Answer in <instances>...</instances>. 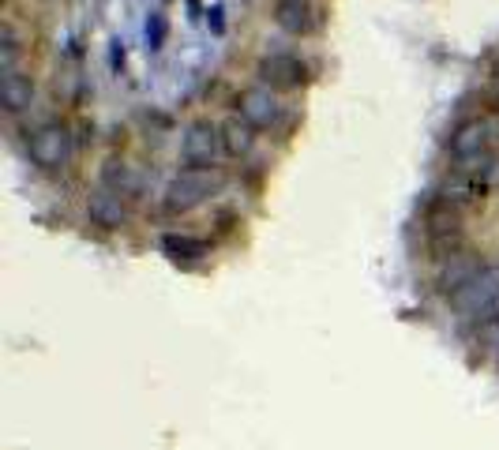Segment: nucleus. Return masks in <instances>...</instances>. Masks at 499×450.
Instances as JSON below:
<instances>
[{"label": "nucleus", "instance_id": "1", "mask_svg": "<svg viewBox=\"0 0 499 450\" xmlns=\"http://www.w3.org/2000/svg\"><path fill=\"white\" fill-rule=\"evenodd\" d=\"M71 155H76V136H71V128L61 120L42 124L27 139V158L42 173H64L71 165Z\"/></svg>", "mask_w": 499, "mask_h": 450}, {"label": "nucleus", "instance_id": "6", "mask_svg": "<svg viewBox=\"0 0 499 450\" xmlns=\"http://www.w3.org/2000/svg\"><path fill=\"white\" fill-rule=\"evenodd\" d=\"M492 139H495V124L488 117H469L451 132V143L447 146H451V158L462 165V162L481 158L485 150H492Z\"/></svg>", "mask_w": 499, "mask_h": 450}, {"label": "nucleus", "instance_id": "17", "mask_svg": "<svg viewBox=\"0 0 499 450\" xmlns=\"http://www.w3.org/2000/svg\"><path fill=\"white\" fill-rule=\"evenodd\" d=\"M165 34H169V23L162 12H151V19H146V45L151 49H162L165 45Z\"/></svg>", "mask_w": 499, "mask_h": 450}, {"label": "nucleus", "instance_id": "16", "mask_svg": "<svg viewBox=\"0 0 499 450\" xmlns=\"http://www.w3.org/2000/svg\"><path fill=\"white\" fill-rule=\"evenodd\" d=\"M19 57H23V42L12 23H5V27H0V75H5V80L19 71Z\"/></svg>", "mask_w": 499, "mask_h": 450}, {"label": "nucleus", "instance_id": "20", "mask_svg": "<svg viewBox=\"0 0 499 450\" xmlns=\"http://www.w3.org/2000/svg\"><path fill=\"white\" fill-rule=\"evenodd\" d=\"M495 364H499V353H495Z\"/></svg>", "mask_w": 499, "mask_h": 450}, {"label": "nucleus", "instance_id": "15", "mask_svg": "<svg viewBox=\"0 0 499 450\" xmlns=\"http://www.w3.org/2000/svg\"><path fill=\"white\" fill-rule=\"evenodd\" d=\"M221 139H226V155L244 158V155H252V146H256V128H248L240 117H233L221 124Z\"/></svg>", "mask_w": 499, "mask_h": 450}, {"label": "nucleus", "instance_id": "14", "mask_svg": "<svg viewBox=\"0 0 499 450\" xmlns=\"http://www.w3.org/2000/svg\"><path fill=\"white\" fill-rule=\"evenodd\" d=\"M162 252L173 259H203L211 256V244L203 237H188V233H165L162 237Z\"/></svg>", "mask_w": 499, "mask_h": 450}, {"label": "nucleus", "instance_id": "8", "mask_svg": "<svg viewBox=\"0 0 499 450\" xmlns=\"http://www.w3.org/2000/svg\"><path fill=\"white\" fill-rule=\"evenodd\" d=\"M488 263L477 256V252H469V248H466V252H458V256H451V259H443L439 267H436V293H443L447 300H451L455 293H462L473 278H477V274L485 270Z\"/></svg>", "mask_w": 499, "mask_h": 450}, {"label": "nucleus", "instance_id": "13", "mask_svg": "<svg viewBox=\"0 0 499 450\" xmlns=\"http://www.w3.org/2000/svg\"><path fill=\"white\" fill-rule=\"evenodd\" d=\"M102 188H113L120 195H136L139 192V173L128 165V162H120V158H109L102 165Z\"/></svg>", "mask_w": 499, "mask_h": 450}, {"label": "nucleus", "instance_id": "18", "mask_svg": "<svg viewBox=\"0 0 499 450\" xmlns=\"http://www.w3.org/2000/svg\"><path fill=\"white\" fill-rule=\"evenodd\" d=\"M495 323H499V296H495V300H492V305H488V308L481 312V319H477V323H473V327H477V331H481V327H495Z\"/></svg>", "mask_w": 499, "mask_h": 450}, {"label": "nucleus", "instance_id": "7", "mask_svg": "<svg viewBox=\"0 0 499 450\" xmlns=\"http://www.w3.org/2000/svg\"><path fill=\"white\" fill-rule=\"evenodd\" d=\"M87 218L106 233H117L132 221V207H128V195H120L113 188H94L87 195Z\"/></svg>", "mask_w": 499, "mask_h": 450}, {"label": "nucleus", "instance_id": "11", "mask_svg": "<svg viewBox=\"0 0 499 450\" xmlns=\"http://www.w3.org/2000/svg\"><path fill=\"white\" fill-rule=\"evenodd\" d=\"M485 195H488V188L473 177V173H462V169H455V177H447L443 188H439V199H443V203H451L455 211L477 203V199H485Z\"/></svg>", "mask_w": 499, "mask_h": 450}, {"label": "nucleus", "instance_id": "3", "mask_svg": "<svg viewBox=\"0 0 499 450\" xmlns=\"http://www.w3.org/2000/svg\"><path fill=\"white\" fill-rule=\"evenodd\" d=\"M226 155V139H221V124L199 117L192 120L181 136V162L188 169H218V158Z\"/></svg>", "mask_w": 499, "mask_h": 450}, {"label": "nucleus", "instance_id": "12", "mask_svg": "<svg viewBox=\"0 0 499 450\" xmlns=\"http://www.w3.org/2000/svg\"><path fill=\"white\" fill-rule=\"evenodd\" d=\"M34 106V83H31V75H8L5 80V113L8 117H19V113H27Z\"/></svg>", "mask_w": 499, "mask_h": 450}, {"label": "nucleus", "instance_id": "9", "mask_svg": "<svg viewBox=\"0 0 499 450\" xmlns=\"http://www.w3.org/2000/svg\"><path fill=\"white\" fill-rule=\"evenodd\" d=\"M256 75L270 90H297V87L308 83V64L301 57H293V53H270V57L259 61Z\"/></svg>", "mask_w": 499, "mask_h": 450}, {"label": "nucleus", "instance_id": "10", "mask_svg": "<svg viewBox=\"0 0 499 450\" xmlns=\"http://www.w3.org/2000/svg\"><path fill=\"white\" fill-rule=\"evenodd\" d=\"M274 23H278L286 34L301 38L315 27V8L308 0H274Z\"/></svg>", "mask_w": 499, "mask_h": 450}, {"label": "nucleus", "instance_id": "5", "mask_svg": "<svg viewBox=\"0 0 499 450\" xmlns=\"http://www.w3.org/2000/svg\"><path fill=\"white\" fill-rule=\"evenodd\" d=\"M499 296V267H485L477 278H473L462 293H455L451 296V308H455V315L462 319V323H477L481 319V312L492 305V300Z\"/></svg>", "mask_w": 499, "mask_h": 450}, {"label": "nucleus", "instance_id": "2", "mask_svg": "<svg viewBox=\"0 0 499 450\" xmlns=\"http://www.w3.org/2000/svg\"><path fill=\"white\" fill-rule=\"evenodd\" d=\"M221 181H226V177H221L218 169H184V173H177V177L165 184L162 207L169 214H188L195 207H203L207 199L221 188Z\"/></svg>", "mask_w": 499, "mask_h": 450}, {"label": "nucleus", "instance_id": "19", "mask_svg": "<svg viewBox=\"0 0 499 450\" xmlns=\"http://www.w3.org/2000/svg\"><path fill=\"white\" fill-rule=\"evenodd\" d=\"M207 15H211V27H214V34H221V27H226V23H221V8H211Z\"/></svg>", "mask_w": 499, "mask_h": 450}, {"label": "nucleus", "instance_id": "4", "mask_svg": "<svg viewBox=\"0 0 499 450\" xmlns=\"http://www.w3.org/2000/svg\"><path fill=\"white\" fill-rule=\"evenodd\" d=\"M233 109L237 117L248 124V128H256V132H270V128H278L282 117H286V106H282V98L274 94L270 87H244L237 98H233Z\"/></svg>", "mask_w": 499, "mask_h": 450}]
</instances>
